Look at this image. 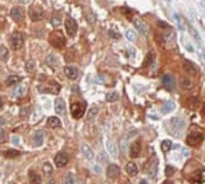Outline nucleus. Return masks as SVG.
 Segmentation results:
<instances>
[{"mask_svg":"<svg viewBox=\"0 0 205 184\" xmlns=\"http://www.w3.org/2000/svg\"><path fill=\"white\" fill-rule=\"evenodd\" d=\"M23 43H24L23 34L15 33L13 35H12V37H11V47H12V50L18 51L19 48H22Z\"/></svg>","mask_w":205,"mask_h":184,"instance_id":"nucleus-6","label":"nucleus"},{"mask_svg":"<svg viewBox=\"0 0 205 184\" xmlns=\"http://www.w3.org/2000/svg\"><path fill=\"white\" fill-rule=\"evenodd\" d=\"M167 1H170V0H167Z\"/></svg>","mask_w":205,"mask_h":184,"instance_id":"nucleus-56","label":"nucleus"},{"mask_svg":"<svg viewBox=\"0 0 205 184\" xmlns=\"http://www.w3.org/2000/svg\"><path fill=\"white\" fill-rule=\"evenodd\" d=\"M54 110L58 115L60 116H64L65 112H66V106H65V101L63 99H57L54 101Z\"/></svg>","mask_w":205,"mask_h":184,"instance_id":"nucleus-14","label":"nucleus"},{"mask_svg":"<svg viewBox=\"0 0 205 184\" xmlns=\"http://www.w3.org/2000/svg\"><path fill=\"white\" fill-rule=\"evenodd\" d=\"M157 166H158V160L154 158V159L149 163V165H148V167H146L148 176H149L150 178H154V177L156 176V173H157Z\"/></svg>","mask_w":205,"mask_h":184,"instance_id":"nucleus-10","label":"nucleus"},{"mask_svg":"<svg viewBox=\"0 0 205 184\" xmlns=\"http://www.w3.org/2000/svg\"><path fill=\"white\" fill-rule=\"evenodd\" d=\"M68 155L66 154V153H64V152H60V153H58L57 155H55V158H54V163H55V165H57V167H64V166H66L67 164H68Z\"/></svg>","mask_w":205,"mask_h":184,"instance_id":"nucleus-8","label":"nucleus"},{"mask_svg":"<svg viewBox=\"0 0 205 184\" xmlns=\"http://www.w3.org/2000/svg\"><path fill=\"white\" fill-rule=\"evenodd\" d=\"M29 16L34 22H40L43 19V10L40 6H32L29 11Z\"/></svg>","mask_w":205,"mask_h":184,"instance_id":"nucleus-7","label":"nucleus"},{"mask_svg":"<svg viewBox=\"0 0 205 184\" xmlns=\"http://www.w3.org/2000/svg\"><path fill=\"white\" fill-rule=\"evenodd\" d=\"M50 22H52V25H53V27H59L60 23H61V19H60L59 17H53Z\"/></svg>","mask_w":205,"mask_h":184,"instance_id":"nucleus-43","label":"nucleus"},{"mask_svg":"<svg viewBox=\"0 0 205 184\" xmlns=\"http://www.w3.org/2000/svg\"><path fill=\"white\" fill-rule=\"evenodd\" d=\"M6 142V131L4 128H0V145Z\"/></svg>","mask_w":205,"mask_h":184,"instance_id":"nucleus-42","label":"nucleus"},{"mask_svg":"<svg viewBox=\"0 0 205 184\" xmlns=\"http://www.w3.org/2000/svg\"><path fill=\"white\" fill-rule=\"evenodd\" d=\"M189 33L192 34V36H193L194 39L199 40V34H198L197 30H194V29H193V27H192V25H189Z\"/></svg>","mask_w":205,"mask_h":184,"instance_id":"nucleus-44","label":"nucleus"},{"mask_svg":"<svg viewBox=\"0 0 205 184\" xmlns=\"http://www.w3.org/2000/svg\"><path fill=\"white\" fill-rule=\"evenodd\" d=\"M43 172H45L46 176H50V175L53 173V167H52V165H50L49 163L43 164Z\"/></svg>","mask_w":205,"mask_h":184,"instance_id":"nucleus-38","label":"nucleus"},{"mask_svg":"<svg viewBox=\"0 0 205 184\" xmlns=\"http://www.w3.org/2000/svg\"><path fill=\"white\" fill-rule=\"evenodd\" d=\"M173 17H174V19H175V22H176L178 28H179L180 30H185V22L182 21L181 16H180L179 13H174Z\"/></svg>","mask_w":205,"mask_h":184,"instance_id":"nucleus-27","label":"nucleus"},{"mask_svg":"<svg viewBox=\"0 0 205 184\" xmlns=\"http://www.w3.org/2000/svg\"><path fill=\"white\" fill-rule=\"evenodd\" d=\"M107 149L109 152V154H111L113 158H118V155H119V152H118V147L115 146V143L112 141V140H108L107 141Z\"/></svg>","mask_w":205,"mask_h":184,"instance_id":"nucleus-20","label":"nucleus"},{"mask_svg":"<svg viewBox=\"0 0 205 184\" xmlns=\"http://www.w3.org/2000/svg\"><path fill=\"white\" fill-rule=\"evenodd\" d=\"M64 71H65V75L67 76V78H70V80H72V81L78 78L79 72L75 66H66Z\"/></svg>","mask_w":205,"mask_h":184,"instance_id":"nucleus-15","label":"nucleus"},{"mask_svg":"<svg viewBox=\"0 0 205 184\" xmlns=\"http://www.w3.org/2000/svg\"><path fill=\"white\" fill-rule=\"evenodd\" d=\"M49 42L55 48H63L66 45V39L61 32H53L49 36Z\"/></svg>","mask_w":205,"mask_h":184,"instance_id":"nucleus-1","label":"nucleus"},{"mask_svg":"<svg viewBox=\"0 0 205 184\" xmlns=\"http://www.w3.org/2000/svg\"><path fill=\"white\" fill-rule=\"evenodd\" d=\"M46 64H47L49 67H52V69H57L59 62H58V59H57L53 54H50V55H48L47 59H46Z\"/></svg>","mask_w":205,"mask_h":184,"instance_id":"nucleus-26","label":"nucleus"},{"mask_svg":"<svg viewBox=\"0 0 205 184\" xmlns=\"http://www.w3.org/2000/svg\"><path fill=\"white\" fill-rule=\"evenodd\" d=\"M118 99H119V95H118V93H115V92L108 93V94L106 95V100L109 101V102H114V101H116Z\"/></svg>","mask_w":205,"mask_h":184,"instance_id":"nucleus-36","label":"nucleus"},{"mask_svg":"<svg viewBox=\"0 0 205 184\" xmlns=\"http://www.w3.org/2000/svg\"><path fill=\"white\" fill-rule=\"evenodd\" d=\"M126 172L130 176H136L138 173V166L134 163H128L126 165Z\"/></svg>","mask_w":205,"mask_h":184,"instance_id":"nucleus-25","label":"nucleus"},{"mask_svg":"<svg viewBox=\"0 0 205 184\" xmlns=\"http://www.w3.org/2000/svg\"><path fill=\"white\" fill-rule=\"evenodd\" d=\"M162 83L164 84V87H166L168 90H173L174 88H175V80L173 78V76L169 75V73L163 75V77H162Z\"/></svg>","mask_w":205,"mask_h":184,"instance_id":"nucleus-11","label":"nucleus"},{"mask_svg":"<svg viewBox=\"0 0 205 184\" xmlns=\"http://www.w3.org/2000/svg\"><path fill=\"white\" fill-rule=\"evenodd\" d=\"M174 171H175V170H174L173 166H167V167H166V176H167V177L173 176Z\"/></svg>","mask_w":205,"mask_h":184,"instance_id":"nucleus-45","label":"nucleus"},{"mask_svg":"<svg viewBox=\"0 0 205 184\" xmlns=\"http://www.w3.org/2000/svg\"><path fill=\"white\" fill-rule=\"evenodd\" d=\"M49 184H54V181H53V179H50V181H49Z\"/></svg>","mask_w":205,"mask_h":184,"instance_id":"nucleus-55","label":"nucleus"},{"mask_svg":"<svg viewBox=\"0 0 205 184\" xmlns=\"http://www.w3.org/2000/svg\"><path fill=\"white\" fill-rule=\"evenodd\" d=\"M184 70L186 71V73L189 75V76H196L197 75L196 65L192 62H189V60H185L184 62Z\"/></svg>","mask_w":205,"mask_h":184,"instance_id":"nucleus-16","label":"nucleus"},{"mask_svg":"<svg viewBox=\"0 0 205 184\" xmlns=\"http://www.w3.org/2000/svg\"><path fill=\"white\" fill-rule=\"evenodd\" d=\"M204 140V136L202 133L199 131H191L187 137H186V142L189 146H192V147H196V146H199Z\"/></svg>","mask_w":205,"mask_h":184,"instance_id":"nucleus-4","label":"nucleus"},{"mask_svg":"<svg viewBox=\"0 0 205 184\" xmlns=\"http://www.w3.org/2000/svg\"><path fill=\"white\" fill-rule=\"evenodd\" d=\"M85 108H86V103L85 102H80V101H77V102H73L71 105V113H72V117L76 118V119H79L84 116L85 113Z\"/></svg>","mask_w":205,"mask_h":184,"instance_id":"nucleus-2","label":"nucleus"},{"mask_svg":"<svg viewBox=\"0 0 205 184\" xmlns=\"http://www.w3.org/2000/svg\"><path fill=\"white\" fill-rule=\"evenodd\" d=\"M174 108H175V103L173 101H168L162 106V112L163 113H169L170 111H173Z\"/></svg>","mask_w":205,"mask_h":184,"instance_id":"nucleus-29","label":"nucleus"},{"mask_svg":"<svg viewBox=\"0 0 205 184\" xmlns=\"http://www.w3.org/2000/svg\"><path fill=\"white\" fill-rule=\"evenodd\" d=\"M64 184H75V178L72 173H67L65 179H64Z\"/></svg>","mask_w":205,"mask_h":184,"instance_id":"nucleus-41","label":"nucleus"},{"mask_svg":"<svg viewBox=\"0 0 205 184\" xmlns=\"http://www.w3.org/2000/svg\"><path fill=\"white\" fill-rule=\"evenodd\" d=\"M80 148H82V152H83L84 156H85L88 160H93V159H94V152H93V149H91V148H90L88 145L83 143Z\"/></svg>","mask_w":205,"mask_h":184,"instance_id":"nucleus-21","label":"nucleus"},{"mask_svg":"<svg viewBox=\"0 0 205 184\" xmlns=\"http://www.w3.org/2000/svg\"><path fill=\"white\" fill-rule=\"evenodd\" d=\"M180 84H181V88L185 89V90H191V89H193V87H194L193 82L189 80V77H181Z\"/></svg>","mask_w":205,"mask_h":184,"instance_id":"nucleus-23","label":"nucleus"},{"mask_svg":"<svg viewBox=\"0 0 205 184\" xmlns=\"http://www.w3.org/2000/svg\"><path fill=\"white\" fill-rule=\"evenodd\" d=\"M9 50L5 47V46H0V60L2 62H6L9 59Z\"/></svg>","mask_w":205,"mask_h":184,"instance_id":"nucleus-30","label":"nucleus"},{"mask_svg":"<svg viewBox=\"0 0 205 184\" xmlns=\"http://www.w3.org/2000/svg\"><path fill=\"white\" fill-rule=\"evenodd\" d=\"M65 28H66V32L68 34V36H71V37H73L77 34V30H78V25H77V23L73 18H67L65 21Z\"/></svg>","mask_w":205,"mask_h":184,"instance_id":"nucleus-5","label":"nucleus"},{"mask_svg":"<svg viewBox=\"0 0 205 184\" xmlns=\"http://www.w3.org/2000/svg\"><path fill=\"white\" fill-rule=\"evenodd\" d=\"M19 1H20L22 4H28V2L30 1V0H19Z\"/></svg>","mask_w":205,"mask_h":184,"instance_id":"nucleus-50","label":"nucleus"},{"mask_svg":"<svg viewBox=\"0 0 205 184\" xmlns=\"http://www.w3.org/2000/svg\"><path fill=\"white\" fill-rule=\"evenodd\" d=\"M141 184H148V182H146V181H142V182H141Z\"/></svg>","mask_w":205,"mask_h":184,"instance_id":"nucleus-54","label":"nucleus"},{"mask_svg":"<svg viewBox=\"0 0 205 184\" xmlns=\"http://www.w3.org/2000/svg\"><path fill=\"white\" fill-rule=\"evenodd\" d=\"M43 140H45V136H43V133L42 131H36L34 136H32V145H34V147H40V146H42V143H43Z\"/></svg>","mask_w":205,"mask_h":184,"instance_id":"nucleus-18","label":"nucleus"},{"mask_svg":"<svg viewBox=\"0 0 205 184\" xmlns=\"http://www.w3.org/2000/svg\"><path fill=\"white\" fill-rule=\"evenodd\" d=\"M2 106H4V103H2V100H1V99H0V110H1V108H2Z\"/></svg>","mask_w":205,"mask_h":184,"instance_id":"nucleus-52","label":"nucleus"},{"mask_svg":"<svg viewBox=\"0 0 205 184\" xmlns=\"http://www.w3.org/2000/svg\"><path fill=\"white\" fill-rule=\"evenodd\" d=\"M25 69H27L28 72L32 73L34 70H35V62H34V60H28L27 64H25Z\"/></svg>","mask_w":205,"mask_h":184,"instance_id":"nucleus-40","label":"nucleus"},{"mask_svg":"<svg viewBox=\"0 0 205 184\" xmlns=\"http://www.w3.org/2000/svg\"><path fill=\"white\" fill-rule=\"evenodd\" d=\"M11 17H12V19L13 21H16V22H20L23 18H24V11H23V9L22 7H13L12 10H11Z\"/></svg>","mask_w":205,"mask_h":184,"instance_id":"nucleus-13","label":"nucleus"},{"mask_svg":"<svg viewBox=\"0 0 205 184\" xmlns=\"http://www.w3.org/2000/svg\"><path fill=\"white\" fill-rule=\"evenodd\" d=\"M47 123H48V125H49L50 128H53V129H57V128H60V126H61V120L57 117H49Z\"/></svg>","mask_w":205,"mask_h":184,"instance_id":"nucleus-24","label":"nucleus"},{"mask_svg":"<svg viewBox=\"0 0 205 184\" xmlns=\"http://www.w3.org/2000/svg\"><path fill=\"white\" fill-rule=\"evenodd\" d=\"M125 36H126L127 40H128V41H131V42L136 41V39H137V35H136V33H134L132 29H128V30H126Z\"/></svg>","mask_w":205,"mask_h":184,"instance_id":"nucleus-33","label":"nucleus"},{"mask_svg":"<svg viewBox=\"0 0 205 184\" xmlns=\"http://www.w3.org/2000/svg\"><path fill=\"white\" fill-rule=\"evenodd\" d=\"M108 34H109V36L113 37V39H120V36H121L120 33H116V32H113V30H109Z\"/></svg>","mask_w":205,"mask_h":184,"instance_id":"nucleus-46","label":"nucleus"},{"mask_svg":"<svg viewBox=\"0 0 205 184\" xmlns=\"http://www.w3.org/2000/svg\"><path fill=\"white\" fill-rule=\"evenodd\" d=\"M133 24H134V27L138 29V32L142 34V35H144V36L148 35V27L143 23L139 18H134V19H133Z\"/></svg>","mask_w":205,"mask_h":184,"instance_id":"nucleus-17","label":"nucleus"},{"mask_svg":"<svg viewBox=\"0 0 205 184\" xmlns=\"http://www.w3.org/2000/svg\"><path fill=\"white\" fill-rule=\"evenodd\" d=\"M191 184H202L205 182V170H198L189 177Z\"/></svg>","mask_w":205,"mask_h":184,"instance_id":"nucleus-9","label":"nucleus"},{"mask_svg":"<svg viewBox=\"0 0 205 184\" xmlns=\"http://www.w3.org/2000/svg\"><path fill=\"white\" fill-rule=\"evenodd\" d=\"M141 154V145L138 142H134L130 147V156L131 158H138Z\"/></svg>","mask_w":205,"mask_h":184,"instance_id":"nucleus-19","label":"nucleus"},{"mask_svg":"<svg viewBox=\"0 0 205 184\" xmlns=\"http://www.w3.org/2000/svg\"><path fill=\"white\" fill-rule=\"evenodd\" d=\"M199 106V100L198 99H189V107L191 108V110H196L197 107Z\"/></svg>","mask_w":205,"mask_h":184,"instance_id":"nucleus-39","label":"nucleus"},{"mask_svg":"<svg viewBox=\"0 0 205 184\" xmlns=\"http://www.w3.org/2000/svg\"><path fill=\"white\" fill-rule=\"evenodd\" d=\"M97 113H98V108H97L96 106L91 107L90 111H89V113H88V120H93V119L97 116Z\"/></svg>","mask_w":205,"mask_h":184,"instance_id":"nucleus-37","label":"nucleus"},{"mask_svg":"<svg viewBox=\"0 0 205 184\" xmlns=\"http://www.w3.org/2000/svg\"><path fill=\"white\" fill-rule=\"evenodd\" d=\"M98 161H101V163H106V161H107V158H106L103 154H100V155H98Z\"/></svg>","mask_w":205,"mask_h":184,"instance_id":"nucleus-47","label":"nucleus"},{"mask_svg":"<svg viewBox=\"0 0 205 184\" xmlns=\"http://www.w3.org/2000/svg\"><path fill=\"white\" fill-rule=\"evenodd\" d=\"M163 184H173V182H170V181H164Z\"/></svg>","mask_w":205,"mask_h":184,"instance_id":"nucleus-51","label":"nucleus"},{"mask_svg":"<svg viewBox=\"0 0 205 184\" xmlns=\"http://www.w3.org/2000/svg\"><path fill=\"white\" fill-rule=\"evenodd\" d=\"M20 81H22V77L16 76V75H11V76L6 80V84H7V85H13V84H18Z\"/></svg>","mask_w":205,"mask_h":184,"instance_id":"nucleus-28","label":"nucleus"},{"mask_svg":"<svg viewBox=\"0 0 205 184\" xmlns=\"http://www.w3.org/2000/svg\"><path fill=\"white\" fill-rule=\"evenodd\" d=\"M203 115L205 116V103H204V106H203Z\"/></svg>","mask_w":205,"mask_h":184,"instance_id":"nucleus-53","label":"nucleus"},{"mask_svg":"<svg viewBox=\"0 0 205 184\" xmlns=\"http://www.w3.org/2000/svg\"><path fill=\"white\" fill-rule=\"evenodd\" d=\"M12 141H13L15 145H18L19 143V137L18 136H12Z\"/></svg>","mask_w":205,"mask_h":184,"instance_id":"nucleus-49","label":"nucleus"},{"mask_svg":"<svg viewBox=\"0 0 205 184\" xmlns=\"http://www.w3.org/2000/svg\"><path fill=\"white\" fill-rule=\"evenodd\" d=\"M24 94H25V88L23 85H18L13 90V96L15 98H22V96H24Z\"/></svg>","mask_w":205,"mask_h":184,"instance_id":"nucleus-31","label":"nucleus"},{"mask_svg":"<svg viewBox=\"0 0 205 184\" xmlns=\"http://www.w3.org/2000/svg\"><path fill=\"white\" fill-rule=\"evenodd\" d=\"M19 155H20V153L18 151H15V149H9V151L5 152V156H6V158L13 159V158H17V156H19Z\"/></svg>","mask_w":205,"mask_h":184,"instance_id":"nucleus-35","label":"nucleus"},{"mask_svg":"<svg viewBox=\"0 0 205 184\" xmlns=\"http://www.w3.org/2000/svg\"><path fill=\"white\" fill-rule=\"evenodd\" d=\"M29 179H30V183L31 184H41V182H42L41 176L37 172H35L34 170L29 171Z\"/></svg>","mask_w":205,"mask_h":184,"instance_id":"nucleus-22","label":"nucleus"},{"mask_svg":"<svg viewBox=\"0 0 205 184\" xmlns=\"http://www.w3.org/2000/svg\"><path fill=\"white\" fill-rule=\"evenodd\" d=\"M37 89L43 94H58L60 92V84L52 81L49 84H41L37 87Z\"/></svg>","mask_w":205,"mask_h":184,"instance_id":"nucleus-3","label":"nucleus"},{"mask_svg":"<svg viewBox=\"0 0 205 184\" xmlns=\"http://www.w3.org/2000/svg\"><path fill=\"white\" fill-rule=\"evenodd\" d=\"M119 175H120V168H119L118 165L111 164V165L107 167V177H108L109 179H115Z\"/></svg>","mask_w":205,"mask_h":184,"instance_id":"nucleus-12","label":"nucleus"},{"mask_svg":"<svg viewBox=\"0 0 205 184\" xmlns=\"http://www.w3.org/2000/svg\"><path fill=\"white\" fill-rule=\"evenodd\" d=\"M172 148V141L169 140H164L162 143H161V149L163 152H169Z\"/></svg>","mask_w":205,"mask_h":184,"instance_id":"nucleus-32","label":"nucleus"},{"mask_svg":"<svg viewBox=\"0 0 205 184\" xmlns=\"http://www.w3.org/2000/svg\"><path fill=\"white\" fill-rule=\"evenodd\" d=\"M158 25H161L162 28H167V29H169V24H167V23H164V22H158Z\"/></svg>","mask_w":205,"mask_h":184,"instance_id":"nucleus-48","label":"nucleus"},{"mask_svg":"<svg viewBox=\"0 0 205 184\" xmlns=\"http://www.w3.org/2000/svg\"><path fill=\"white\" fill-rule=\"evenodd\" d=\"M155 52H150L149 54H148V57H146V62H145V65L146 66H150V65H152V63L155 62Z\"/></svg>","mask_w":205,"mask_h":184,"instance_id":"nucleus-34","label":"nucleus"}]
</instances>
